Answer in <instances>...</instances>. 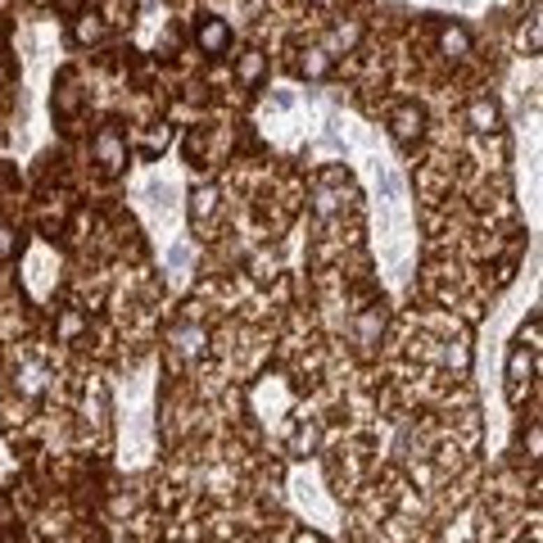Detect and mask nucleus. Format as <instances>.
Masks as SVG:
<instances>
[{"label": "nucleus", "mask_w": 543, "mask_h": 543, "mask_svg": "<svg viewBox=\"0 0 543 543\" xmlns=\"http://www.w3.org/2000/svg\"><path fill=\"white\" fill-rule=\"evenodd\" d=\"M394 122H398V136H417V127H421V113H417V109H403Z\"/></svg>", "instance_id": "3"}, {"label": "nucleus", "mask_w": 543, "mask_h": 543, "mask_svg": "<svg viewBox=\"0 0 543 543\" xmlns=\"http://www.w3.org/2000/svg\"><path fill=\"white\" fill-rule=\"evenodd\" d=\"M100 154L109 159V168L118 164V136H113V131H109V136H100Z\"/></svg>", "instance_id": "5"}, {"label": "nucleus", "mask_w": 543, "mask_h": 543, "mask_svg": "<svg viewBox=\"0 0 543 543\" xmlns=\"http://www.w3.org/2000/svg\"><path fill=\"white\" fill-rule=\"evenodd\" d=\"M213 208V190H195V213H208Z\"/></svg>", "instance_id": "6"}, {"label": "nucleus", "mask_w": 543, "mask_h": 543, "mask_svg": "<svg viewBox=\"0 0 543 543\" xmlns=\"http://www.w3.org/2000/svg\"><path fill=\"white\" fill-rule=\"evenodd\" d=\"M0 254H9V231H0Z\"/></svg>", "instance_id": "7"}, {"label": "nucleus", "mask_w": 543, "mask_h": 543, "mask_svg": "<svg viewBox=\"0 0 543 543\" xmlns=\"http://www.w3.org/2000/svg\"><path fill=\"white\" fill-rule=\"evenodd\" d=\"M145 199H150V208H154V213H173V186H168V181H164V186L154 181V186L145 190Z\"/></svg>", "instance_id": "1"}, {"label": "nucleus", "mask_w": 543, "mask_h": 543, "mask_svg": "<svg viewBox=\"0 0 543 543\" xmlns=\"http://www.w3.org/2000/svg\"><path fill=\"white\" fill-rule=\"evenodd\" d=\"M186 263H190V245L177 240L173 249H168V268H173V272H186Z\"/></svg>", "instance_id": "2"}, {"label": "nucleus", "mask_w": 543, "mask_h": 543, "mask_svg": "<svg viewBox=\"0 0 543 543\" xmlns=\"http://www.w3.org/2000/svg\"><path fill=\"white\" fill-rule=\"evenodd\" d=\"M222 41H226V27L222 23H208L204 27V45H208V50H222Z\"/></svg>", "instance_id": "4"}]
</instances>
